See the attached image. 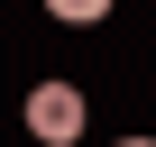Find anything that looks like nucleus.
Listing matches in <instances>:
<instances>
[{"label": "nucleus", "mask_w": 156, "mask_h": 147, "mask_svg": "<svg viewBox=\"0 0 156 147\" xmlns=\"http://www.w3.org/2000/svg\"><path fill=\"white\" fill-rule=\"evenodd\" d=\"M28 138L37 147H73V138H83V92H73V83H37L28 92Z\"/></svg>", "instance_id": "f257e3e1"}, {"label": "nucleus", "mask_w": 156, "mask_h": 147, "mask_svg": "<svg viewBox=\"0 0 156 147\" xmlns=\"http://www.w3.org/2000/svg\"><path fill=\"white\" fill-rule=\"evenodd\" d=\"M119 147H147V138H119Z\"/></svg>", "instance_id": "7ed1b4c3"}, {"label": "nucleus", "mask_w": 156, "mask_h": 147, "mask_svg": "<svg viewBox=\"0 0 156 147\" xmlns=\"http://www.w3.org/2000/svg\"><path fill=\"white\" fill-rule=\"evenodd\" d=\"M46 9H55L64 28H92V19H110V0H46Z\"/></svg>", "instance_id": "f03ea898"}]
</instances>
